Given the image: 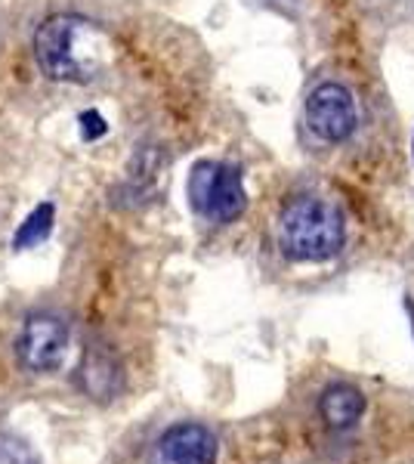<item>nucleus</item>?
I'll return each instance as SVG.
<instances>
[{"instance_id":"10","label":"nucleus","mask_w":414,"mask_h":464,"mask_svg":"<svg viewBox=\"0 0 414 464\" xmlns=\"http://www.w3.org/2000/svg\"><path fill=\"white\" fill-rule=\"evenodd\" d=\"M105 130H109V124H105L100 111H84L81 115V137L84 140H100Z\"/></svg>"},{"instance_id":"7","label":"nucleus","mask_w":414,"mask_h":464,"mask_svg":"<svg viewBox=\"0 0 414 464\" xmlns=\"http://www.w3.org/2000/svg\"><path fill=\"white\" fill-rule=\"evenodd\" d=\"M319 411L322 421L328 424L331 430H350L359 424V418L365 415V396L359 387L352 384H331L319 400Z\"/></svg>"},{"instance_id":"3","label":"nucleus","mask_w":414,"mask_h":464,"mask_svg":"<svg viewBox=\"0 0 414 464\" xmlns=\"http://www.w3.org/2000/svg\"><path fill=\"white\" fill-rule=\"evenodd\" d=\"M189 201L210 223H232L245 214L247 192L238 168L223 161H198L189 174Z\"/></svg>"},{"instance_id":"4","label":"nucleus","mask_w":414,"mask_h":464,"mask_svg":"<svg viewBox=\"0 0 414 464\" xmlns=\"http://www.w3.org/2000/svg\"><path fill=\"white\" fill-rule=\"evenodd\" d=\"M16 350L19 362L28 372H37V375L56 372L69 353V325L53 313H34L22 325Z\"/></svg>"},{"instance_id":"5","label":"nucleus","mask_w":414,"mask_h":464,"mask_svg":"<svg viewBox=\"0 0 414 464\" xmlns=\"http://www.w3.org/2000/svg\"><path fill=\"white\" fill-rule=\"evenodd\" d=\"M306 124L325 143H343L359 127L356 96L343 84H319L306 96Z\"/></svg>"},{"instance_id":"6","label":"nucleus","mask_w":414,"mask_h":464,"mask_svg":"<svg viewBox=\"0 0 414 464\" xmlns=\"http://www.w3.org/2000/svg\"><path fill=\"white\" fill-rule=\"evenodd\" d=\"M217 437L205 424H173L158 440V464H214Z\"/></svg>"},{"instance_id":"2","label":"nucleus","mask_w":414,"mask_h":464,"mask_svg":"<svg viewBox=\"0 0 414 464\" xmlns=\"http://www.w3.org/2000/svg\"><path fill=\"white\" fill-rule=\"evenodd\" d=\"M275 242L284 257L297 264H319L341 254L346 220L334 201L322 196H297L278 211Z\"/></svg>"},{"instance_id":"9","label":"nucleus","mask_w":414,"mask_h":464,"mask_svg":"<svg viewBox=\"0 0 414 464\" xmlns=\"http://www.w3.org/2000/svg\"><path fill=\"white\" fill-rule=\"evenodd\" d=\"M0 464H41L34 449L13 433H0Z\"/></svg>"},{"instance_id":"1","label":"nucleus","mask_w":414,"mask_h":464,"mask_svg":"<svg viewBox=\"0 0 414 464\" xmlns=\"http://www.w3.org/2000/svg\"><path fill=\"white\" fill-rule=\"evenodd\" d=\"M109 37L90 19L59 13L41 22L34 34L37 69L50 81L63 84H87L109 63Z\"/></svg>"},{"instance_id":"8","label":"nucleus","mask_w":414,"mask_h":464,"mask_svg":"<svg viewBox=\"0 0 414 464\" xmlns=\"http://www.w3.org/2000/svg\"><path fill=\"white\" fill-rule=\"evenodd\" d=\"M53 205H37L32 214L25 217V223L16 229V238H13V248L16 251H25V248H34V245H41L43 238L50 236L53 229Z\"/></svg>"}]
</instances>
